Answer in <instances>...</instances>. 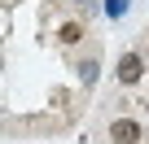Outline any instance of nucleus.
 Segmentation results:
<instances>
[{"label": "nucleus", "instance_id": "f257e3e1", "mask_svg": "<svg viewBox=\"0 0 149 144\" xmlns=\"http://www.w3.org/2000/svg\"><path fill=\"white\" fill-rule=\"evenodd\" d=\"M140 74H145V61H140V52H123L118 57V65H114V79L118 83H140Z\"/></svg>", "mask_w": 149, "mask_h": 144}, {"label": "nucleus", "instance_id": "f03ea898", "mask_svg": "<svg viewBox=\"0 0 149 144\" xmlns=\"http://www.w3.org/2000/svg\"><path fill=\"white\" fill-rule=\"evenodd\" d=\"M110 135H114L118 144H136V140H140V122H132V118H114V122H110Z\"/></svg>", "mask_w": 149, "mask_h": 144}, {"label": "nucleus", "instance_id": "7ed1b4c3", "mask_svg": "<svg viewBox=\"0 0 149 144\" xmlns=\"http://www.w3.org/2000/svg\"><path fill=\"white\" fill-rule=\"evenodd\" d=\"M57 39H61V44H79V39H84V22H66V26L57 31Z\"/></svg>", "mask_w": 149, "mask_h": 144}, {"label": "nucleus", "instance_id": "20e7f679", "mask_svg": "<svg viewBox=\"0 0 149 144\" xmlns=\"http://www.w3.org/2000/svg\"><path fill=\"white\" fill-rule=\"evenodd\" d=\"M97 70H101L97 61H84V65H79V79H84V88H92V83H97Z\"/></svg>", "mask_w": 149, "mask_h": 144}, {"label": "nucleus", "instance_id": "39448f33", "mask_svg": "<svg viewBox=\"0 0 149 144\" xmlns=\"http://www.w3.org/2000/svg\"><path fill=\"white\" fill-rule=\"evenodd\" d=\"M105 13H110V18H114V22H118V18H123V13H127V0H105Z\"/></svg>", "mask_w": 149, "mask_h": 144}, {"label": "nucleus", "instance_id": "423d86ee", "mask_svg": "<svg viewBox=\"0 0 149 144\" xmlns=\"http://www.w3.org/2000/svg\"><path fill=\"white\" fill-rule=\"evenodd\" d=\"M79 5H84V0H79Z\"/></svg>", "mask_w": 149, "mask_h": 144}, {"label": "nucleus", "instance_id": "0eeeda50", "mask_svg": "<svg viewBox=\"0 0 149 144\" xmlns=\"http://www.w3.org/2000/svg\"><path fill=\"white\" fill-rule=\"evenodd\" d=\"M114 144H118V140H114Z\"/></svg>", "mask_w": 149, "mask_h": 144}]
</instances>
